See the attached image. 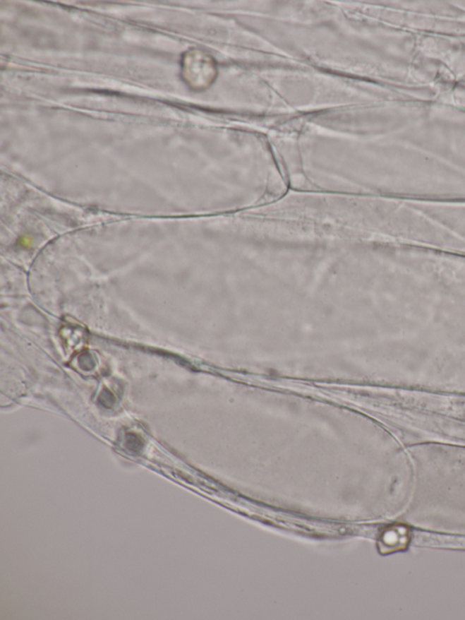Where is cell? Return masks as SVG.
<instances>
[{
	"instance_id": "1",
	"label": "cell",
	"mask_w": 465,
	"mask_h": 620,
	"mask_svg": "<svg viewBox=\"0 0 465 620\" xmlns=\"http://www.w3.org/2000/svg\"><path fill=\"white\" fill-rule=\"evenodd\" d=\"M409 530L404 526H394L382 535V543L392 549L406 548L409 542Z\"/></svg>"
}]
</instances>
